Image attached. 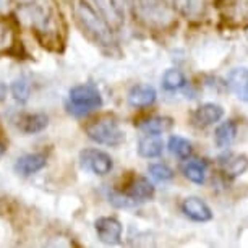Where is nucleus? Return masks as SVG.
<instances>
[{
    "label": "nucleus",
    "instance_id": "nucleus-1",
    "mask_svg": "<svg viewBox=\"0 0 248 248\" xmlns=\"http://www.w3.org/2000/svg\"><path fill=\"white\" fill-rule=\"evenodd\" d=\"M78 20L81 23L83 30L90 34L97 44L102 47H114L115 37L112 32L110 25L107 23L99 12H96L91 5L86 2H79L77 7Z\"/></svg>",
    "mask_w": 248,
    "mask_h": 248
},
{
    "label": "nucleus",
    "instance_id": "nucleus-2",
    "mask_svg": "<svg viewBox=\"0 0 248 248\" xmlns=\"http://www.w3.org/2000/svg\"><path fill=\"white\" fill-rule=\"evenodd\" d=\"M102 106L101 91L94 85H78L68 93L67 109L72 115L83 117Z\"/></svg>",
    "mask_w": 248,
    "mask_h": 248
},
{
    "label": "nucleus",
    "instance_id": "nucleus-3",
    "mask_svg": "<svg viewBox=\"0 0 248 248\" xmlns=\"http://www.w3.org/2000/svg\"><path fill=\"white\" fill-rule=\"evenodd\" d=\"M140 18L148 26L166 28L174 20V8L170 0H135Z\"/></svg>",
    "mask_w": 248,
    "mask_h": 248
},
{
    "label": "nucleus",
    "instance_id": "nucleus-4",
    "mask_svg": "<svg viewBox=\"0 0 248 248\" xmlns=\"http://www.w3.org/2000/svg\"><path fill=\"white\" fill-rule=\"evenodd\" d=\"M88 138L97 144L120 146L125 141V132L114 119H99L91 122L86 127Z\"/></svg>",
    "mask_w": 248,
    "mask_h": 248
},
{
    "label": "nucleus",
    "instance_id": "nucleus-5",
    "mask_svg": "<svg viewBox=\"0 0 248 248\" xmlns=\"http://www.w3.org/2000/svg\"><path fill=\"white\" fill-rule=\"evenodd\" d=\"M23 12L31 25L39 31H49L54 25V12L49 0H21Z\"/></svg>",
    "mask_w": 248,
    "mask_h": 248
},
{
    "label": "nucleus",
    "instance_id": "nucleus-6",
    "mask_svg": "<svg viewBox=\"0 0 248 248\" xmlns=\"http://www.w3.org/2000/svg\"><path fill=\"white\" fill-rule=\"evenodd\" d=\"M79 161H81L83 169L93 172L94 175L104 177L110 174L114 169V161L107 153L96 148H88L79 153Z\"/></svg>",
    "mask_w": 248,
    "mask_h": 248
},
{
    "label": "nucleus",
    "instance_id": "nucleus-7",
    "mask_svg": "<svg viewBox=\"0 0 248 248\" xmlns=\"http://www.w3.org/2000/svg\"><path fill=\"white\" fill-rule=\"evenodd\" d=\"M94 229L97 233V238L106 243V245H119L122 242V233H124V227L119 219L102 216L97 217L94 222Z\"/></svg>",
    "mask_w": 248,
    "mask_h": 248
},
{
    "label": "nucleus",
    "instance_id": "nucleus-8",
    "mask_svg": "<svg viewBox=\"0 0 248 248\" xmlns=\"http://www.w3.org/2000/svg\"><path fill=\"white\" fill-rule=\"evenodd\" d=\"M93 3L97 7V12L102 18L109 23L110 28L119 30L125 25L127 20V8H125L119 0H93Z\"/></svg>",
    "mask_w": 248,
    "mask_h": 248
},
{
    "label": "nucleus",
    "instance_id": "nucleus-9",
    "mask_svg": "<svg viewBox=\"0 0 248 248\" xmlns=\"http://www.w3.org/2000/svg\"><path fill=\"white\" fill-rule=\"evenodd\" d=\"M182 213L195 222H209L213 219V211L206 201L198 196H186L180 204Z\"/></svg>",
    "mask_w": 248,
    "mask_h": 248
},
{
    "label": "nucleus",
    "instance_id": "nucleus-10",
    "mask_svg": "<svg viewBox=\"0 0 248 248\" xmlns=\"http://www.w3.org/2000/svg\"><path fill=\"white\" fill-rule=\"evenodd\" d=\"M224 117V107L214 102H204V104L198 106L191 114V122L196 127H209V125L217 124Z\"/></svg>",
    "mask_w": 248,
    "mask_h": 248
},
{
    "label": "nucleus",
    "instance_id": "nucleus-11",
    "mask_svg": "<svg viewBox=\"0 0 248 248\" xmlns=\"http://www.w3.org/2000/svg\"><path fill=\"white\" fill-rule=\"evenodd\" d=\"M227 88L240 101L248 102V68H232L227 73Z\"/></svg>",
    "mask_w": 248,
    "mask_h": 248
},
{
    "label": "nucleus",
    "instance_id": "nucleus-12",
    "mask_svg": "<svg viewBox=\"0 0 248 248\" xmlns=\"http://www.w3.org/2000/svg\"><path fill=\"white\" fill-rule=\"evenodd\" d=\"M47 164V159H46L44 154L41 153H31V154H25V156L18 157L15 162V172L23 177H30L36 172L43 170Z\"/></svg>",
    "mask_w": 248,
    "mask_h": 248
},
{
    "label": "nucleus",
    "instance_id": "nucleus-13",
    "mask_svg": "<svg viewBox=\"0 0 248 248\" xmlns=\"http://www.w3.org/2000/svg\"><path fill=\"white\" fill-rule=\"evenodd\" d=\"M157 93L151 85H135L128 93V104L135 109L151 107L156 102Z\"/></svg>",
    "mask_w": 248,
    "mask_h": 248
},
{
    "label": "nucleus",
    "instance_id": "nucleus-14",
    "mask_svg": "<svg viewBox=\"0 0 248 248\" xmlns=\"http://www.w3.org/2000/svg\"><path fill=\"white\" fill-rule=\"evenodd\" d=\"M124 193L130 196L137 204H140V203H143V201L151 200L154 193H156V190H154V185L146 177H137V179H133L130 182V185L127 186V190H125Z\"/></svg>",
    "mask_w": 248,
    "mask_h": 248
},
{
    "label": "nucleus",
    "instance_id": "nucleus-15",
    "mask_svg": "<svg viewBox=\"0 0 248 248\" xmlns=\"http://www.w3.org/2000/svg\"><path fill=\"white\" fill-rule=\"evenodd\" d=\"M47 125H49V117L46 114H41V112H36V114H23L16 122V127L26 135H34L43 132Z\"/></svg>",
    "mask_w": 248,
    "mask_h": 248
},
{
    "label": "nucleus",
    "instance_id": "nucleus-16",
    "mask_svg": "<svg viewBox=\"0 0 248 248\" xmlns=\"http://www.w3.org/2000/svg\"><path fill=\"white\" fill-rule=\"evenodd\" d=\"M164 151L162 138L156 133H146L138 141V154L144 159L159 157Z\"/></svg>",
    "mask_w": 248,
    "mask_h": 248
},
{
    "label": "nucleus",
    "instance_id": "nucleus-17",
    "mask_svg": "<svg viewBox=\"0 0 248 248\" xmlns=\"http://www.w3.org/2000/svg\"><path fill=\"white\" fill-rule=\"evenodd\" d=\"M221 167L229 179H235V177L245 174V170L248 169V159L243 154H227V156L221 157Z\"/></svg>",
    "mask_w": 248,
    "mask_h": 248
},
{
    "label": "nucleus",
    "instance_id": "nucleus-18",
    "mask_svg": "<svg viewBox=\"0 0 248 248\" xmlns=\"http://www.w3.org/2000/svg\"><path fill=\"white\" fill-rule=\"evenodd\" d=\"M238 125L235 120H226L214 132V143L219 149H227L237 137Z\"/></svg>",
    "mask_w": 248,
    "mask_h": 248
},
{
    "label": "nucleus",
    "instance_id": "nucleus-19",
    "mask_svg": "<svg viewBox=\"0 0 248 248\" xmlns=\"http://www.w3.org/2000/svg\"><path fill=\"white\" fill-rule=\"evenodd\" d=\"M174 125V120L170 117L166 115H153L149 119H144L143 122L138 124V128L143 130L144 133H156V135H162L166 132H169Z\"/></svg>",
    "mask_w": 248,
    "mask_h": 248
},
{
    "label": "nucleus",
    "instance_id": "nucleus-20",
    "mask_svg": "<svg viewBox=\"0 0 248 248\" xmlns=\"http://www.w3.org/2000/svg\"><path fill=\"white\" fill-rule=\"evenodd\" d=\"M170 5L182 16L190 18V20H196V18L203 15L204 0H170Z\"/></svg>",
    "mask_w": 248,
    "mask_h": 248
},
{
    "label": "nucleus",
    "instance_id": "nucleus-21",
    "mask_svg": "<svg viewBox=\"0 0 248 248\" xmlns=\"http://www.w3.org/2000/svg\"><path fill=\"white\" fill-rule=\"evenodd\" d=\"M208 166L203 161H188L184 166V175L196 185H203L206 182Z\"/></svg>",
    "mask_w": 248,
    "mask_h": 248
},
{
    "label": "nucleus",
    "instance_id": "nucleus-22",
    "mask_svg": "<svg viewBox=\"0 0 248 248\" xmlns=\"http://www.w3.org/2000/svg\"><path fill=\"white\" fill-rule=\"evenodd\" d=\"M185 85H186V78L180 70L169 68L162 75V88L166 91H179L182 88H185Z\"/></svg>",
    "mask_w": 248,
    "mask_h": 248
},
{
    "label": "nucleus",
    "instance_id": "nucleus-23",
    "mask_svg": "<svg viewBox=\"0 0 248 248\" xmlns=\"http://www.w3.org/2000/svg\"><path fill=\"white\" fill-rule=\"evenodd\" d=\"M167 148H169V151L179 159H188L191 156V153H193L191 143L186 138L179 137V135H174V137L169 138Z\"/></svg>",
    "mask_w": 248,
    "mask_h": 248
},
{
    "label": "nucleus",
    "instance_id": "nucleus-24",
    "mask_svg": "<svg viewBox=\"0 0 248 248\" xmlns=\"http://www.w3.org/2000/svg\"><path fill=\"white\" fill-rule=\"evenodd\" d=\"M12 94L18 102H26L28 99H30V94H31L30 79L25 78V77L16 78L15 81L12 83Z\"/></svg>",
    "mask_w": 248,
    "mask_h": 248
},
{
    "label": "nucleus",
    "instance_id": "nucleus-25",
    "mask_svg": "<svg viewBox=\"0 0 248 248\" xmlns=\"http://www.w3.org/2000/svg\"><path fill=\"white\" fill-rule=\"evenodd\" d=\"M148 170H149V174H151L153 179H156L157 182H169L175 177L174 170H172L167 164H162V162L151 164Z\"/></svg>",
    "mask_w": 248,
    "mask_h": 248
},
{
    "label": "nucleus",
    "instance_id": "nucleus-26",
    "mask_svg": "<svg viewBox=\"0 0 248 248\" xmlns=\"http://www.w3.org/2000/svg\"><path fill=\"white\" fill-rule=\"evenodd\" d=\"M109 201L112 204L115 206V208H133V206H137V203L130 198V196H127L124 193V191H112V193H109Z\"/></svg>",
    "mask_w": 248,
    "mask_h": 248
},
{
    "label": "nucleus",
    "instance_id": "nucleus-27",
    "mask_svg": "<svg viewBox=\"0 0 248 248\" xmlns=\"http://www.w3.org/2000/svg\"><path fill=\"white\" fill-rule=\"evenodd\" d=\"M5 97H7V86L3 81H0V102L5 99Z\"/></svg>",
    "mask_w": 248,
    "mask_h": 248
},
{
    "label": "nucleus",
    "instance_id": "nucleus-28",
    "mask_svg": "<svg viewBox=\"0 0 248 248\" xmlns=\"http://www.w3.org/2000/svg\"><path fill=\"white\" fill-rule=\"evenodd\" d=\"M7 8V0H0V12Z\"/></svg>",
    "mask_w": 248,
    "mask_h": 248
},
{
    "label": "nucleus",
    "instance_id": "nucleus-29",
    "mask_svg": "<svg viewBox=\"0 0 248 248\" xmlns=\"http://www.w3.org/2000/svg\"><path fill=\"white\" fill-rule=\"evenodd\" d=\"M3 154H5V146H3V143H0V159L3 157Z\"/></svg>",
    "mask_w": 248,
    "mask_h": 248
},
{
    "label": "nucleus",
    "instance_id": "nucleus-30",
    "mask_svg": "<svg viewBox=\"0 0 248 248\" xmlns=\"http://www.w3.org/2000/svg\"><path fill=\"white\" fill-rule=\"evenodd\" d=\"M119 2H120L122 5H124L125 8H127V10H128V0H119Z\"/></svg>",
    "mask_w": 248,
    "mask_h": 248
}]
</instances>
